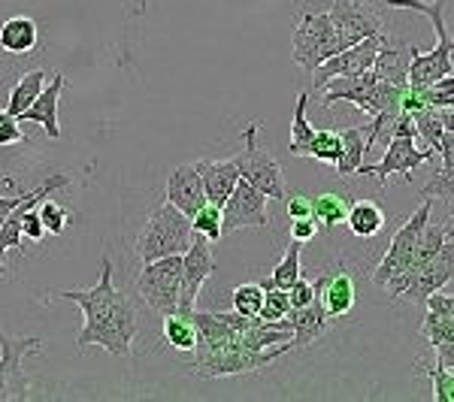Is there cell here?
Masks as SVG:
<instances>
[{"label": "cell", "mask_w": 454, "mask_h": 402, "mask_svg": "<svg viewBox=\"0 0 454 402\" xmlns=\"http://www.w3.org/2000/svg\"><path fill=\"white\" fill-rule=\"evenodd\" d=\"M270 197L248 185L246 179L237 182V188L222 206V236L243 230V228H267L270 224Z\"/></svg>", "instance_id": "10"}, {"label": "cell", "mask_w": 454, "mask_h": 402, "mask_svg": "<svg viewBox=\"0 0 454 402\" xmlns=\"http://www.w3.org/2000/svg\"><path fill=\"white\" fill-rule=\"evenodd\" d=\"M315 297H318V303L325 305V312L333 321L346 318L351 315V309H355V303H357L355 279H351L346 269H336V273L315 282Z\"/></svg>", "instance_id": "19"}, {"label": "cell", "mask_w": 454, "mask_h": 402, "mask_svg": "<svg viewBox=\"0 0 454 402\" xmlns=\"http://www.w3.org/2000/svg\"><path fill=\"white\" fill-rule=\"evenodd\" d=\"M164 339L179 351H194L197 345V321L194 309H176L164 315Z\"/></svg>", "instance_id": "27"}, {"label": "cell", "mask_w": 454, "mask_h": 402, "mask_svg": "<svg viewBox=\"0 0 454 402\" xmlns=\"http://www.w3.org/2000/svg\"><path fill=\"white\" fill-rule=\"evenodd\" d=\"M288 312H291L288 290L263 288V303H261L258 318H263V321H282V318H288Z\"/></svg>", "instance_id": "37"}, {"label": "cell", "mask_w": 454, "mask_h": 402, "mask_svg": "<svg viewBox=\"0 0 454 402\" xmlns=\"http://www.w3.org/2000/svg\"><path fill=\"white\" fill-rule=\"evenodd\" d=\"M46 82H49V79H46V73H43V70L25 73V76H21L19 82H16V88L10 91V104H6V112L19 119V115L34 104L36 94L43 91V85H46Z\"/></svg>", "instance_id": "29"}, {"label": "cell", "mask_w": 454, "mask_h": 402, "mask_svg": "<svg viewBox=\"0 0 454 402\" xmlns=\"http://www.w3.org/2000/svg\"><path fill=\"white\" fill-rule=\"evenodd\" d=\"M409 61H412V49H406L403 43H391L385 36L382 46L376 52V61H372V73L385 82H406L409 76Z\"/></svg>", "instance_id": "22"}, {"label": "cell", "mask_w": 454, "mask_h": 402, "mask_svg": "<svg viewBox=\"0 0 454 402\" xmlns=\"http://www.w3.org/2000/svg\"><path fill=\"white\" fill-rule=\"evenodd\" d=\"M197 170H200L207 203H215V206H224V200L237 188V182L243 179L237 160H197Z\"/></svg>", "instance_id": "20"}, {"label": "cell", "mask_w": 454, "mask_h": 402, "mask_svg": "<svg viewBox=\"0 0 454 402\" xmlns=\"http://www.w3.org/2000/svg\"><path fill=\"white\" fill-rule=\"evenodd\" d=\"M192 228H194V233L207 236L209 243H218V239H222V206L203 203V206L192 215Z\"/></svg>", "instance_id": "32"}, {"label": "cell", "mask_w": 454, "mask_h": 402, "mask_svg": "<svg viewBox=\"0 0 454 402\" xmlns=\"http://www.w3.org/2000/svg\"><path fill=\"white\" fill-rule=\"evenodd\" d=\"M294 348L291 342H282V345H273L267 351H252L246 345L231 342L224 348L207 351V354H194V363H188V369L194 372L197 378H227V375H246V372L263 369L267 363L279 360L282 354Z\"/></svg>", "instance_id": "4"}, {"label": "cell", "mask_w": 454, "mask_h": 402, "mask_svg": "<svg viewBox=\"0 0 454 402\" xmlns=\"http://www.w3.org/2000/svg\"><path fill=\"white\" fill-rule=\"evenodd\" d=\"M454 282V239H445L442 248L430 258L419 273H412L406 282L391 290V297H403L409 303H424L434 290H442Z\"/></svg>", "instance_id": "11"}, {"label": "cell", "mask_w": 454, "mask_h": 402, "mask_svg": "<svg viewBox=\"0 0 454 402\" xmlns=\"http://www.w3.org/2000/svg\"><path fill=\"white\" fill-rule=\"evenodd\" d=\"M306 104H309V94L300 91L294 104V121H291V143H288V151L294 158H309V143L315 136V128L306 119Z\"/></svg>", "instance_id": "28"}, {"label": "cell", "mask_w": 454, "mask_h": 402, "mask_svg": "<svg viewBox=\"0 0 454 402\" xmlns=\"http://www.w3.org/2000/svg\"><path fill=\"white\" fill-rule=\"evenodd\" d=\"M288 324H291V330H294V339H291V345H294V348H306V345H312L315 339H321V336L331 330L333 318L327 315L325 305H321L318 297H315L309 305H300V309L288 312Z\"/></svg>", "instance_id": "21"}, {"label": "cell", "mask_w": 454, "mask_h": 402, "mask_svg": "<svg viewBox=\"0 0 454 402\" xmlns=\"http://www.w3.org/2000/svg\"><path fill=\"white\" fill-rule=\"evenodd\" d=\"M385 34H372L367 40L355 43V46H346L342 52L331 55L327 61H321L309 76H312V88H325L327 79H336V76H355V73H364V70H372V61H376V52L382 46Z\"/></svg>", "instance_id": "14"}, {"label": "cell", "mask_w": 454, "mask_h": 402, "mask_svg": "<svg viewBox=\"0 0 454 402\" xmlns=\"http://www.w3.org/2000/svg\"><path fill=\"white\" fill-rule=\"evenodd\" d=\"M340 130H315L312 143H309V158L321 160V164H336V158H340Z\"/></svg>", "instance_id": "34"}, {"label": "cell", "mask_w": 454, "mask_h": 402, "mask_svg": "<svg viewBox=\"0 0 454 402\" xmlns=\"http://www.w3.org/2000/svg\"><path fill=\"white\" fill-rule=\"evenodd\" d=\"M40 218H43V228H46V233H52V236H61L64 230H67V224H70V209L67 206H61V203L55 200V194L52 197H46V203H43L40 209Z\"/></svg>", "instance_id": "36"}, {"label": "cell", "mask_w": 454, "mask_h": 402, "mask_svg": "<svg viewBox=\"0 0 454 402\" xmlns=\"http://www.w3.org/2000/svg\"><path fill=\"white\" fill-rule=\"evenodd\" d=\"M436 151L442 155V175H451L454 173V128L451 130H445L442 136H439V143H436Z\"/></svg>", "instance_id": "44"}, {"label": "cell", "mask_w": 454, "mask_h": 402, "mask_svg": "<svg viewBox=\"0 0 454 402\" xmlns=\"http://www.w3.org/2000/svg\"><path fill=\"white\" fill-rule=\"evenodd\" d=\"M346 224L357 239H372V236H379L385 228V212L379 203H372V200L348 203Z\"/></svg>", "instance_id": "26"}, {"label": "cell", "mask_w": 454, "mask_h": 402, "mask_svg": "<svg viewBox=\"0 0 454 402\" xmlns=\"http://www.w3.org/2000/svg\"><path fill=\"white\" fill-rule=\"evenodd\" d=\"M434 155H436L434 149H427V145L421 149L419 140H412V136H391V140H387L385 158L379 160V164H370V166L361 164L357 175H372L379 185H385V179H391V175H403V179H409V175L419 170L421 164H427Z\"/></svg>", "instance_id": "12"}, {"label": "cell", "mask_w": 454, "mask_h": 402, "mask_svg": "<svg viewBox=\"0 0 454 402\" xmlns=\"http://www.w3.org/2000/svg\"><path fill=\"white\" fill-rule=\"evenodd\" d=\"M19 200H21V194L19 197H4V194H0V224H4V218L10 215L12 209H16Z\"/></svg>", "instance_id": "49"}, {"label": "cell", "mask_w": 454, "mask_h": 402, "mask_svg": "<svg viewBox=\"0 0 454 402\" xmlns=\"http://www.w3.org/2000/svg\"><path fill=\"white\" fill-rule=\"evenodd\" d=\"M43 339L36 336L0 333V402H25L31 397V384L21 369L27 354H40Z\"/></svg>", "instance_id": "8"}, {"label": "cell", "mask_w": 454, "mask_h": 402, "mask_svg": "<svg viewBox=\"0 0 454 402\" xmlns=\"http://www.w3.org/2000/svg\"><path fill=\"white\" fill-rule=\"evenodd\" d=\"M291 52H294V64L312 73L321 61H327L331 55L342 52L340 34H336L331 16L325 12L303 10L294 25V36H291Z\"/></svg>", "instance_id": "5"}, {"label": "cell", "mask_w": 454, "mask_h": 402, "mask_svg": "<svg viewBox=\"0 0 454 402\" xmlns=\"http://www.w3.org/2000/svg\"><path fill=\"white\" fill-rule=\"evenodd\" d=\"M167 203H173V206L179 212H185L188 218H192L194 212L207 203V194H203V182H200V170H197V164L173 166L170 175H167Z\"/></svg>", "instance_id": "17"}, {"label": "cell", "mask_w": 454, "mask_h": 402, "mask_svg": "<svg viewBox=\"0 0 454 402\" xmlns=\"http://www.w3.org/2000/svg\"><path fill=\"white\" fill-rule=\"evenodd\" d=\"M385 6L391 10H415L421 16L430 19L436 31V46L430 52H419L412 49V61H409V76L406 82L412 88H430L442 76L454 73L451 55H454V36L445 25V12H449V0H385Z\"/></svg>", "instance_id": "2"}, {"label": "cell", "mask_w": 454, "mask_h": 402, "mask_svg": "<svg viewBox=\"0 0 454 402\" xmlns=\"http://www.w3.org/2000/svg\"><path fill=\"white\" fill-rule=\"evenodd\" d=\"M427 312H436V315H445V318H454V294H442V290H434L427 299Z\"/></svg>", "instance_id": "46"}, {"label": "cell", "mask_w": 454, "mask_h": 402, "mask_svg": "<svg viewBox=\"0 0 454 402\" xmlns=\"http://www.w3.org/2000/svg\"><path fill=\"white\" fill-rule=\"evenodd\" d=\"M21 236L31 239V243H40V239L46 236V228H43V218H40V212H36V206H31L21 215Z\"/></svg>", "instance_id": "42"}, {"label": "cell", "mask_w": 454, "mask_h": 402, "mask_svg": "<svg viewBox=\"0 0 454 402\" xmlns=\"http://www.w3.org/2000/svg\"><path fill=\"white\" fill-rule=\"evenodd\" d=\"M300 248H303V243L291 239L288 248H285V258H282L279 263H276L273 275L261 282L263 288H282V290H288L291 284H294V282L300 279Z\"/></svg>", "instance_id": "31"}, {"label": "cell", "mask_w": 454, "mask_h": 402, "mask_svg": "<svg viewBox=\"0 0 454 402\" xmlns=\"http://www.w3.org/2000/svg\"><path fill=\"white\" fill-rule=\"evenodd\" d=\"M137 290L145 299L149 309L158 315H170L179 309L182 297V254L170 258H158L152 263H143L140 275H137Z\"/></svg>", "instance_id": "7"}, {"label": "cell", "mask_w": 454, "mask_h": 402, "mask_svg": "<svg viewBox=\"0 0 454 402\" xmlns=\"http://www.w3.org/2000/svg\"><path fill=\"white\" fill-rule=\"evenodd\" d=\"M261 134V121H248L243 128V143L246 149L239 151L237 158V166H239V175L248 182V185H254L258 191H263L270 197V200H285V194H288V188H285V175H282V166L279 160L270 155L267 149L261 145L258 140Z\"/></svg>", "instance_id": "6"}, {"label": "cell", "mask_w": 454, "mask_h": 402, "mask_svg": "<svg viewBox=\"0 0 454 402\" xmlns=\"http://www.w3.org/2000/svg\"><path fill=\"white\" fill-rule=\"evenodd\" d=\"M285 203H288V218H312V197L306 194H285Z\"/></svg>", "instance_id": "45"}, {"label": "cell", "mask_w": 454, "mask_h": 402, "mask_svg": "<svg viewBox=\"0 0 454 402\" xmlns=\"http://www.w3.org/2000/svg\"><path fill=\"white\" fill-rule=\"evenodd\" d=\"M70 185V175L67 173H58V175H49L43 185H36L34 191L21 194V200L16 203V209L10 212V215L4 218V224H0V263H4L6 251L10 248H21V215H25L31 206H40V200H46V197H52L55 191H61V188Z\"/></svg>", "instance_id": "16"}, {"label": "cell", "mask_w": 454, "mask_h": 402, "mask_svg": "<svg viewBox=\"0 0 454 402\" xmlns=\"http://www.w3.org/2000/svg\"><path fill=\"white\" fill-rule=\"evenodd\" d=\"M348 200L340 194H318L312 197V218L318 224V230H333L336 224L346 221Z\"/></svg>", "instance_id": "30"}, {"label": "cell", "mask_w": 454, "mask_h": 402, "mask_svg": "<svg viewBox=\"0 0 454 402\" xmlns=\"http://www.w3.org/2000/svg\"><path fill=\"white\" fill-rule=\"evenodd\" d=\"M424 372L434 382V399L436 402H454V372L442 369L439 363H421Z\"/></svg>", "instance_id": "38"}, {"label": "cell", "mask_w": 454, "mask_h": 402, "mask_svg": "<svg viewBox=\"0 0 454 402\" xmlns=\"http://www.w3.org/2000/svg\"><path fill=\"white\" fill-rule=\"evenodd\" d=\"M192 236H194L192 218L176 209L173 203H164L143 224L140 236H137V258H140V263H152L158 258L182 254L192 245Z\"/></svg>", "instance_id": "3"}, {"label": "cell", "mask_w": 454, "mask_h": 402, "mask_svg": "<svg viewBox=\"0 0 454 402\" xmlns=\"http://www.w3.org/2000/svg\"><path fill=\"white\" fill-rule=\"evenodd\" d=\"M215 273V258H212V243L200 233L192 236V245L182 251V297L179 309H194L203 284Z\"/></svg>", "instance_id": "15"}, {"label": "cell", "mask_w": 454, "mask_h": 402, "mask_svg": "<svg viewBox=\"0 0 454 402\" xmlns=\"http://www.w3.org/2000/svg\"><path fill=\"white\" fill-rule=\"evenodd\" d=\"M36 40H40V31H36V21L31 16H12L0 27V49H6L10 55L34 52Z\"/></svg>", "instance_id": "23"}, {"label": "cell", "mask_w": 454, "mask_h": 402, "mask_svg": "<svg viewBox=\"0 0 454 402\" xmlns=\"http://www.w3.org/2000/svg\"><path fill=\"white\" fill-rule=\"evenodd\" d=\"M430 209H434V203L424 200L421 206L409 215V221L403 224L397 233H394V239H391V245H387L382 263H379V269L372 273V284H376V288H385L387 282L397 279V275H403L409 269L415 248H419L421 233H424V228H427V221H430Z\"/></svg>", "instance_id": "9"}, {"label": "cell", "mask_w": 454, "mask_h": 402, "mask_svg": "<svg viewBox=\"0 0 454 402\" xmlns=\"http://www.w3.org/2000/svg\"><path fill=\"white\" fill-rule=\"evenodd\" d=\"M261 303H263V284L246 282L233 288V312H239V315H248V318L258 315Z\"/></svg>", "instance_id": "35"}, {"label": "cell", "mask_w": 454, "mask_h": 402, "mask_svg": "<svg viewBox=\"0 0 454 402\" xmlns=\"http://www.w3.org/2000/svg\"><path fill=\"white\" fill-rule=\"evenodd\" d=\"M340 158H336L333 170L340 179H348V175H357L364 164V155H367V128H348L340 134Z\"/></svg>", "instance_id": "25"}, {"label": "cell", "mask_w": 454, "mask_h": 402, "mask_svg": "<svg viewBox=\"0 0 454 402\" xmlns=\"http://www.w3.org/2000/svg\"><path fill=\"white\" fill-rule=\"evenodd\" d=\"M25 143V130L16 115H10L6 109H0V145H21Z\"/></svg>", "instance_id": "41"}, {"label": "cell", "mask_w": 454, "mask_h": 402, "mask_svg": "<svg viewBox=\"0 0 454 402\" xmlns=\"http://www.w3.org/2000/svg\"><path fill=\"white\" fill-rule=\"evenodd\" d=\"M288 299H291V309H300V305H309L315 299V284L306 282L303 275L288 288Z\"/></svg>", "instance_id": "43"}, {"label": "cell", "mask_w": 454, "mask_h": 402, "mask_svg": "<svg viewBox=\"0 0 454 402\" xmlns=\"http://www.w3.org/2000/svg\"><path fill=\"white\" fill-rule=\"evenodd\" d=\"M318 236V224H315V218H294L291 221V239H297V243H309V239Z\"/></svg>", "instance_id": "47"}, {"label": "cell", "mask_w": 454, "mask_h": 402, "mask_svg": "<svg viewBox=\"0 0 454 402\" xmlns=\"http://www.w3.org/2000/svg\"><path fill=\"white\" fill-rule=\"evenodd\" d=\"M421 336L434 348L454 345V318H445V315H436V312H427V318H424V324H421Z\"/></svg>", "instance_id": "33"}, {"label": "cell", "mask_w": 454, "mask_h": 402, "mask_svg": "<svg viewBox=\"0 0 454 402\" xmlns=\"http://www.w3.org/2000/svg\"><path fill=\"white\" fill-rule=\"evenodd\" d=\"M421 197L424 200H442V203H454V173L451 175H442L436 173L427 185L421 188Z\"/></svg>", "instance_id": "40"}, {"label": "cell", "mask_w": 454, "mask_h": 402, "mask_svg": "<svg viewBox=\"0 0 454 402\" xmlns=\"http://www.w3.org/2000/svg\"><path fill=\"white\" fill-rule=\"evenodd\" d=\"M55 299H70L82 309L85 324L76 336L79 351L88 345H100L115 357L134 354L137 339V309L124 290L113 284V260L100 263V279L88 290H58Z\"/></svg>", "instance_id": "1"}, {"label": "cell", "mask_w": 454, "mask_h": 402, "mask_svg": "<svg viewBox=\"0 0 454 402\" xmlns=\"http://www.w3.org/2000/svg\"><path fill=\"white\" fill-rule=\"evenodd\" d=\"M64 76L61 73H55V79H49L46 85H43V91L36 94V100L31 106L25 109V112L19 115V121H34L43 128V134L49 136V140H61V121H58V104H61V94H64Z\"/></svg>", "instance_id": "18"}, {"label": "cell", "mask_w": 454, "mask_h": 402, "mask_svg": "<svg viewBox=\"0 0 454 402\" xmlns=\"http://www.w3.org/2000/svg\"><path fill=\"white\" fill-rule=\"evenodd\" d=\"M4 273H6V269H4V263H0V279H4Z\"/></svg>", "instance_id": "50"}, {"label": "cell", "mask_w": 454, "mask_h": 402, "mask_svg": "<svg viewBox=\"0 0 454 402\" xmlns=\"http://www.w3.org/2000/svg\"><path fill=\"white\" fill-rule=\"evenodd\" d=\"M436 363H439L442 369L454 372V345H439V348H436Z\"/></svg>", "instance_id": "48"}, {"label": "cell", "mask_w": 454, "mask_h": 402, "mask_svg": "<svg viewBox=\"0 0 454 402\" xmlns=\"http://www.w3.org/2000/svg\"><path fill=\"white\" fill-rule=\"evenodd\" d=\"M331 16L336 34H340L342 49L355 46V43L367 40L372 34H382V16L372 4H364V0H331Z\"/></svg>", "instance_id": "13"}, {"label": "cell", "mask_w": 454, "mask_h": 402, "mask_svg": "<svg viewBox=\"0 0 454 402\" xmlns=\"http://www.w3.org/2000/svg\"><path fill=\"white\" fill-rule=\"evenodd\" d=\"M421 97L427 106H454V73L442 76L430 88H421Z\"/></svg>", "instance_id": "39"}, {"label": "cell", "mask_w": 454, "mask_h": 402, "mask_svg": "<svg viewBox=\"0 0 454 402\" xmlns=\"http://www.w3.org/2000/svg\"><path fill=\"white\" fill-rule=\"evenodd\" d=\"M415 130H419V140H424L427 149L436 151V143L445 130L454 128V106H421L412 112Z\"/></svg>", "instance_id": "24"}]
</instances>
